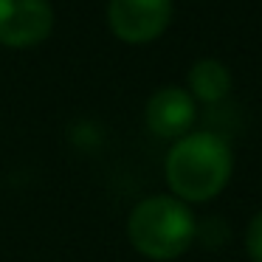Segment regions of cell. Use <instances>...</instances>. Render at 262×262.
Returning <instances> with one entry per match:
<instances>
[{
	"label": "cell",
	"mask_w": 262,
	"mask_h": 262,
	"mask_svg": "<svg viewBox=\"0 0 262 262\" xmlns=\"http://www.w3.org/2000/svg\"><path fill=\"white\" fill-rule=\"evenodd\" d=\"M189 88H192L194 99L214 104L228 96V91H231V74L217 59H198L192 65V71H189Z\"/></svg>",
	"instance_id": "cell-6"
},
{
	"label": "cell",
	"mask_w": 262,
	"mask_h": 262,
	"mask_svg": "<svg viewBox=\"0 0 262 262\" xmlns=\"http://www.w3.org/2000/svg\"><path fill=\"white\" fill-rule=\"evenodd\" d=\"M194 231L198 226L186 203L178 198H166V194L141 200L127 220L133 248L155 262L178 259L181 254H186Z\"/></svg>",
	"instance_id": "cell-2"
},
{
	"label": "cell",
	"mask_w": 262,
	"mask_h": 262,
	"mask_svg": "<svg viewBox=\"0 0 262 262\" xmlns=\"http://www.w3.org/2000/svg\"><path fill=\"white\" fill-rule=\"evenodd\" d=\"M54 29V9L48 0H0V46H40Z\"/></svg>",
	"instance_id": "cell-4"
},
{
	"label": "cell",
	"mask_w": 262,
	"mask_h": 262,
	"mask_svg": "<svg viewBox=\"0 0 262 262\" xmlns=\"http://www.w3.org/2000/svg\"><path fill=\"white\" fill-rule=\"evenodd\" d=\"M194 124V99L181 88H161L147 102V127L158 138H183Z\"/></svg>",
	"instance_id": "cell-5"
},
{
	"label": "cell",
	"mask_w": 262,
	"mask_h": 262,
	"mask_svg": "<svg viewBox=\"0 0 262 262\" xmlns=\"http://www.w3.org/2000/svg\"><path fill=\"white\" fill-rule=\"evenodd\" d=\"M172 17V0H110L107 20L119 40L141 46L164 34Z\"/></svg>",
	"instance_id": "cell-3"
},
{
	"label": "cell",
	"mask_w": 262,
	"mask_h": 262,
	"mask_svg": "<svg viewBox=\"0 0 262 262\" xmlns=\"http://www.w3.org/2000/svg\"><path fill=\"white\" fill-rule=\"evenodd\" d=\"M245 248L254 262H262V211L251 220L248 231H245Z\"/></svg>",
	"instance_id": "cell-7"
},
{
	"label": "cell",
	"mask_w": 262,
	"mask_h": 262,
	"mask_svg": "<svg viewBox=\"0 0 262 262\" xmlns=\"http://www.w3.org/2000/svg\"><path fill=\"white\" fill-rule=\"evenodd\" d=\"M231 149L214 133H192L175 141L166 155V181L178 200L203 203L223 192L231 178Z\"/></svg>",
	"instance_id": "cell-1"
}]
</instances>
